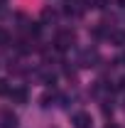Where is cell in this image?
Returning <instances> with one entry per match:
<instances>
[{
	"label": "cell",
	"instance_id": "1",
	"mask_svg": "<svg viewBox=\"0 0 125 128\" xmlns=\"http://www.w3.org/2000/svg\"><path fill=\"white\" fill-rule=\"evenodd\" d=\"M74 42H76V32L74 30H62L59 34H57V40H54V47L64 52V49L74 47Z\"/></svg>",
	"mask_w": 125,
	"mask_h": 128
},
{
	"label": "cell",
	"instance_id": "2",
	"mask_svg": "<svg viewBox=\"0 0 125 128\" xmlns=\"http://www.w3.org/2000/svg\"><path fill=\"white\" fill-rule=\"evenodd\" d=\"M71 123H74V128H93V118H91V113L78 111L71 116Z\"/></svg>",
	"mask_w": 125,
	"mask_h": 128
},
{
	"label": "cell",
	"instance_id": "3",
	"mask_svg": "<svg viewBox=\"0 0 125 128\" xmlns=\"http://www.w3.org/2000/svg\"><path fill=\"white\" fill-rule=\"evenodd\" d=\"M98 59H101V57H98V52H96V49H83V52L78 54V64H81V66H86V69H88V66H96Z\"/></svg>",
	"mask_w": 125,
	"mask_h": 128
},
{
	"label": "cell",
	"instance_id": "4",
	"mask_svg": "<svg viewBox=\"0 0 125 128\" xmlns=\"http://www.w3.org/2000/svg\"><path fill=\"white\" fill-rule=\"evenodd\" d=\"M0 128H17V116L10 111L0 113Z\"/></svg>",
	"mask_w": 125,
	"mask_h": 128
},
{
	"label": "cell",
	"instance_id": "5",
	"mask_svg": "<svg viewBox=\"0 0 125 128\" xmlns=\"http://www.w3.org/2000/svg\"><path fill=\"white\" fill-rule=\"evenodd\" d=\"M27 89H25V86H17V89H12V91H10V98H12V101H15V104H27Z\"/></svg>",
	"mask_w": 125,
	"mask_h": 128
},
{
	"label": "cell",
	"instance_id": "6",
	"mask_svg": "<svg viewBox=\"0 0 125 128\" xmlns=\"http://www.w3.org/2000/svg\"><path fill=\"white\" fill-rule=\"evenodd\" d=\"M108 40L113 44H118V47H125V30H110Z\"/></svg>",
	"mask_w": 125,
	"mask_h": 128
},
{
	"label": "cell",
	"instance_id": "7",
	"mask_svg": "<svg viewBox=\"0 0 125 128\" xmlns=\"http://www.w3.org/2000/svg\"><path fill=\"white\" fill-rule=\"evenodd\" d=\"M39 81H42L44 86H54L57 74H54V72H49V69H44V72H39Z\"/></svg>",
	"mask_w": 125,
	"mask_h": 128
},
{
	"label": "cell",
	"instance_id": "8",
	"mask_svg": "<svg viewBox=\"0 0 125 128\" xmlns=\"http://www.w3.org/2000/svg\"><path fill=\"white\" fill-rule=\"evenodd\" d=\"M54 98H57V94H54V91H47V94H42L39 101H42V106L47 108V106H52V101H54Z\"/></svg>",
	"mask_w": 125,
	"mask_h": 128
},
{
	"label": "cell",
	"instance_id": "9",
	"mask_svg": "<svg viewBox=\"0 0 125 128\" xmlns=\"http://www.w3.org/2000/svg\"><path fill=\"white\" fill-rule=\"evenodd\" d=\"M12 42V37H10V32H5V30H0V47H7Z\"/></svg>",
	"mask_w": 125,
	"mask_h": 128
},
{
	"label": "cell",
	"instance_id": "10",
	"mask_svg": "<svg viewBox=\"0 0 125 128\" xmlns=\"http://www.w3.org/2000/svg\"><path fill=\"white\" fill-rule=\"evenodd\" d=\"M5 94H10V89H7V81L0 79V96H5Z\"/></svg>",
	"mask_w": 125,
	"mask_h": 128
},
{
	"label": "cell",
	"instance_id": "11",
	"mask_svg": "<svg viewBox=\"0 0 125 128\" xmlns=\"http://www.w3.org/2000/svg\"><path fill=\"white\" fill-rule=\"evenodd\" d=\"M91 5H93V8H106V5H108V0H93Z\"/></svg>",
	"mask_w": 125,
	"mask_h": 128
},
{
	"label": "cell",
	"instance_id": "12",
	"mask_svg": "<svg viewBox=\"0 0 125 128\" xmlns=\"http://www.w3.org/2000/svg\"><path fill=\"white\" fill-rule=\"evenodd\" d=\"M115 64H120V66H125V52L120 54V57H118V59H115Z\"/></svg>",
	"mask_w": 125,
	"mask_h": 128
},
{
	"label": "cell",
	"instance_id": "13",
	"mask_svg": "<svg viewBox=\"0 0 125 128\" xmlns=\"http://www.w3.org/2000/svg\"><path fill=\"white\" fill-rule=\"evenodd\" d=\"M118 89H123V91H125V76H123L120 81H118Z\"/></svg>",
	"mask_w": 125,
	"mask_h": 128
},
{
	"label": "cell",
	"instance_id": "14",
	"mask_svg": "<svg viewBox=\"0 0 125 128\" xmlns=\"http://www.w3.org/2000/svg\"><path fill=\"white\" fill-rule=\"evenodd\" d=\"M115 2H118V8H120V10H125V0H115Z\"/></svg>",
	"mask_w": 125,
	"mask_h": 128
},
{
	"label": "cell",
	"instance_id": "15",
	"mask_svg": "<svg viewBox=\"0 0 125 128\" xmlns=\"http://www.w3.org/2000/svg\"><path fill=\"white\" fill-rule=\"evenodd\" d=\"M106 128H118V126H115V123H108V126H106Z\"/></svg>",
	"mask_w": 125,
	"mask_h": 128
}]
</instances>
